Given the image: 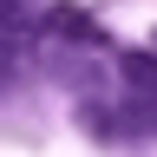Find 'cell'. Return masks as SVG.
I'll return each mask as SVG.
<instances>
[{
	"instance_id": "3",
	"label": "cell",
	"mask_w": 157,
	"mask_h": 157,
	"mask_svg": "<svg viewBox=\"0 0 157 157\" xmlns=\"http://www.w3.org/2000/svg\"><path fill=\"white\" fill-rule=\"evenodd\" d=\"M7 66H13V46H0V78H7Z\"/></svg>"
},
{
	"instance_id": "1",
	"label": "cell",
	"mask_w": 157,
	"mask_h": 157,
	"mask_svg": "<svg viewBox=\"0 0 157 157\" xmlns=\"http://www.w3.org/2000/svg\"><path fill=\"white\" fill-rule=\"evenodd\" d=\"M39 39H59V46H98V20L85 13V7H72V0H59V7H46L39 13Z\"/></svg>"
},
{
	"instance_id": "2",
	"label": "cell",
	"mask_w": 157,
	"mask_h": 157,
	"mask_svg": "<svg viewBox=\"0 0 157 157\" xmlns=\"http://www.w3.org/2000/svg\"><path fill=\"white\" fill-rule=\"evenodd\" d=\"M118 72H124L131 105H157V52H124V59H118Z\"/></svg>"
}]
</instances>
